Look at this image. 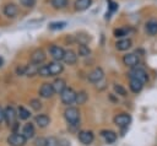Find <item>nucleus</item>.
<instances>
[{
    "mask_svg": "<svg viewBox=\"0 0 157 146\" xmlns=\"http://www.w3.org/2000/svg\"><path fill=\"white\" fill-rule=\"evenodd\" d=\"M87 98H88L87 93H86L85 91H81V92L76 93V99H75V102H76L77 104H83V103L87 101Z\"/></svg>",
    "mask_w": 157,
    "mask_h": 146,
    "instance_id": "24",
    "label": "nucleus"
},
{
    "mask_svg": "<svg viewBox=\"0 0 157 146\" xmlns=\"http://www.w3.org/2000/svg\"><path fill=\"white\" fill-rule=\"evenodd\" d=\"M63 60H64L66 64L72 65V64H75V63L77 61V55H76V53H75L74 50L67 49V50H65V53H64V58H63Z\"/></svg>",
    "mask_w": 157,
    "mask_h": 146,
    "instance_id": "15",
    "label": "nucleus"
},
{
    "mask_svg": "<svg viewBox=\"0 0 157 146\" xmlns=\"http://www.w3.org/2000/svg\"><path fill=\"white\" fill-rule=\"evenodd\" d=\"M17 115L20 117V119H23V120H26V119H28V118L31 117L29 112H28L26 108H23V107H20V108H18V114H17Z\"/></svg>",
    "mask_w": 157,
    "mask_h": 146,
    "instance_id": "28",
    "label": "nucleus"
},
{
    "mask_svg": "<svg viewBox=\"0 0 157 146\" xmlns=\"http://www.w3.org/2000/svg\"><path fill=\"white\" fill-rule=\"evenodd\" d=\"M94 136H93V133L92 131H88V130H82L78 133V140L83 144V145H90L92 144Z\"/></svg>",
    "mask_w": 157,
    "mask_h": 146,
    "instance_id": "10",
    "label": "nucleus"
},
{
    "mask_svg": "<svg viewBox=\"0 0 157 146\" xmlns=\"http://www.w3.org/2000/svg\"><path fill=\"white\" fill-rule=\"evenodd\" d=\"M47 146H58V141H56V139H54V137H49V139H47Z\"/></svg>",
    "mask_w": 157,
    "mask_h": 146,
    "instance_id": "36",
    "label": "nucleus"
},
{
    "mask_svg": "<svg viewBox=\"0 0 157 146\" xmlns=\"http://www.w3.org/2000/svg\"><path fill=\"white\" fill-rule=\"evenodd\" d=\"M4 113H5V120H6V123L9 125H13L16 123V117H17L15 109L12 107H6L5 110H4Z\"/></svg>",
    "mask_w": 157,
    "mask_h": 146,
    "instance_id": "12",
    "label": "nucleus"
},
{
    "mask_svg": "<svg viewBox=\"0 0 157 146\" xmlns=\"http://www.w3.org/2000/svg\"><path fill=\"white\" fill-rule=\"evenodd\" d=\"M52 6L55 9V10H60V9H64L66 5H67V0H52Z\"/></svg>",
    "mask_w": 157,
    "mask_h": 146,
    "instance_id": "25",
    "label": "nucleus"
},
{
    "mask_svg": "<svg viewBox=\"0 0 157 146\" xmlns=\"http://www.w3.org/2000/svg\"><path fill=\"white\" fill-rule=\"evenodd\" d=\"M64 117H65V119H66V121H67L69 124L76 125V124L78 123V120H80V112H78L77 108L70 107V108H67V109L65 110Z\"/></svg>",
    "mask_w": 157,
    "mask_h": 146,
    "instance_id": "1",
    "label": "nucleus"
},
{
    "mask_svg": "<svg viewBox=\"0 0 157 146\" xmlns=\"http://www.w3.org/2000/svg\"><path fill=\"white\" fill-rule=\"evenodd\" d=\"M36 123H37L38 126L45 128V126H48V124L50 123V119H49L45 114H40V115H37V117H36Z\"/></svg>",
    "mask_w": 157,
    "mask_h": 146,
    "instance_id": "23",
    "label": "nucleus"
},
{
    "mask_svg": "<svg viewBox=\"0 0 157 146\" xmlns=\"http://www.w3.org/2000/svg\"><path fill=\"white\" fill-rule=\"evenodd\" d=\"M36 146H47V139H43V137H39L36 140Z\"/></svg>",
    "mask_w": 157,
    "mask_h": 146,
    "instance_id": "35",
    "label": "nucleus"
},
{
    "mask_svg": "<svg viewBox=\"0 0 157 146\" xmlns=\"http://www.w3.org/2000/svg\"><path fill=\"white\" fill-rule=\"evenodd\" d=\"M130 121H131V117H130L129 114H126V113L118 114V115L114 118V123H115L118 126H121V128L128 126V125L130 124Z\"/></svg>",
    "mask_w": 157,
    "mask_h": 146,
    "instance_id": "6",
    "label": "nucleus"
},
{
    "mask_svg": "<svg viewBox=\"0 0 157 146\" xmlns=\"http://www.w3.org/2000/svg\"><path fill=\"white\" fill-rule=\"evenodd\" d=\"M26 141H27V139L22 134H16L15 133V134H12L7 137V142L11 146H25Z\"/></svg>",
    "mask_w": 157,
    "mask_h": 146,
    "instance_id": "4",
    "label": "nucleus"
},
{
    "mask_svg": "<svg viewBox=\"0 0 157 146\" xmlns=\"http://www.w3.org/2000/svg\"><path fill=\"white\" fill-rule=\"evenodd\" d=\"M2 63H4V59H2V58H1V56H0V66H1V65H2Z\"/></svg>",
    "mask_w": 157,
    "mask_h": 146,
    "instance_id": "38",
    "label": "nucleus"
},
{
    "mask_svg": "<svg viewBox=\"0 0 157 146\" xmlns=\"http://www.w3.org/2000/svg\"><path fill=\"white\" fill-rule=\"evenodd\" d=\"M17 11H18L17 6H16L15 4H12V2L6 4V5L4 6V15H5L6 17H10V18L15 17V16L17 15Z\"/></svg>",
    "mask_w": 157,
    "mask_h": 146,
    "instance_id": "14",
    "label": "nucleus"
},
{
    "mask_svg": "<svg viewBox=\"0 0 157 146\" xmlns=\"http://www.w3.org/2000/svg\"><path fill=\"white\" fill-rule=\"evenodd\" d=\"M131 45H132V42H131V39H129V38L119 39V40L115 43V48H117L118 50H121V52L128 50L129 48H131Z\"/></svg>",
    "mask_w": 157,
    "mask_h": 146,
    "instance_id": "16",
    "label": "nucleus"
},
{
    "mask_svg": "<svg viewBox=\"0 0 157 146\" xmlns=\"http://www.w3.org/2000/svg\"><path fill=\"white\" fill-rule=\"evenodd\" d=\"M20 2L25 7H33L36 5V0H20Z\"/></svg>",
    "mask_w": 157,
    "mask_h": 146,
    "instance_id": "33",
    "label": "nucleus"
},
{
    "mask_svg": "<svg viewBox=\"0 0 157 146\" xmlns=\"http://www.w3.org/2000/svg\"><path fill=\"white\" fill-rule=\"evenodd\" d=\"M142 86H144V82L139 81L137 79H134V77H130V82H129V87L130 90L134 92V93H137L142 90Z\"/></svg>",
    "mask_w": 157,
    "mask_h": 146,
    "instance_id": "17",
    "label": "nucleus"
},
{
    "mask_svg": "<svg viewBox=\"0 0 157 146\" xmlns=\"http://www.w3.org/2000/svg\"><path fill=\"white\" fill-rule=\"evenodd\" d=\"M103 76H104V72H103L102 67H96V69H93V70L88 74V80H90L91 82L96 83V82H99V81L103 79Z\"/></svg>",
    "mask_w": 157,
    "mask_h": 146,
    "instance_id": "9",
    "label": "nucleus"
},
{
    "mask_svg": "<svg viewBox=\"0 0 157 146\" xmlns=\"http://www.w3.org/2000/svg\"><path fill=\"white\" fill-rule=\"evenodd\" d=\"M39 94L43 98H50L54 94V88L52 83H43L42 87L39 88Z\"/></svg>",
    "mask_w": 157,
    "mask_h": 146,
    "instance_id": "13",
    "label": "nucleus"
},
{
    "mask_svg": "<svg viewBox=\"0 0 157 146\" xmlns=\"http://www.w3.org/2000/svg\"><path fill=\"white\" fill-rule=\"evenodd\" d=\"M78 54L81 55V56H87V55H90L91 54V50H90V48L86 45V44H80V47H78Z\"/></svg>",
    "mask_w": 157,
    "mask_h": 146,
    "instance_id": "26",
    "label": "nucleus"
},
{
    "mask_svg": "<svg viewBox=\"0 0 157 146\" xmlns=\"http://www.w3.org/2000/svg\"><path fill=\"white\" fill-rule=\"evenodd\" d=\"M49 53H50V55H52V58H53L54 60L60 61V60H63V58H64L65 50H64L61 47L53 44V45H50V48H49Z\"/></svg>",
    "mask_w": 157,
    "mask_h": 146,
    "instance_id": "5",
    "label": "nucleus"
},
{
    "mask_svg": "<svg viewBox=\"0 0 157 146\" xmlns=\"http://www.w3.org/2000/svg\"><path fill=\"white\" fill-rule=\"evenodd\" d=\"M123 63L129 67H134V66H136L139 64V56L136 54H134V53H129V54L124 55Z\"/></svg>",
    "mask_w": 157,
    "mask_h": 146,
    "instance_id": "11",
    "label": "nucleus"
},
{
    "mask_svg": "<svg viewBox=\"0 0 157 146\" xmlns=\"http://www.w3.org/2000/svg\"><path fill=\"white\" fill-rule=\"evenodd\" d=\"M52 85H53L54 92H56V93H61V92L66 88V82H65V80H63V79H56Z\"/></svg>",
    "mask_w": 157,
    "mask_h": 146,
    "instance_id": "20",
    "label": "nucleus"
},
{
    "mask_svg": "<svg viewBox=\"0 0 157 146\" xmlns=\"http://www.w3.org/2000/svg\"><path fill=\"white\" fill-rule=\"evenodd\" d=\"M107 4H108L109 10H110L112 12H114V11H117V10H118V4H117V2H114L113 0H107Z\"/></svg>",
    "mask_w": 157,
    "mask_h": 146,
    "instance_id": "34",
    "label": "nucleus"
},
{
    "mask_svg": "<svg viewBox=\"0 0 157 146\" xmlns=\"http://www.w3.org/2000/svg\"><path fill=\"white\" fill-rule=\"evenodd\" d=\"M114 91L120 96H126V90L121 85H114Z\"/></svg>",
    "mask_w": 157,
    "mask_h": 146,
    "instance_id": "32",
    "label": "nucleus"
},
{
    "mask_svg": "<svg viewBox=\"0 0 157 146\" xmlns=\"http://www.w3.org/2000/svg\"><path fill=\"white\" fill-rule=\"evenodd\" d=\"M38 75H39V76H43V77L50 76V75H49V70H48V65H42V66H39V69H38Z\"/></svg>",
    "mask_w": 157,
    "mask_h": 146,
    "instance_id": "30",
    "label": "nucleus"
},
{
    "mask_svg": "<svg viewBox=\"0 0 157 146\" xmlns=\"http://www.w3.org/2000/svg\"><path fill=\"white\" fill-rule=\"evenodd\" d=\"M146 32L150 36H156L157 34V20H150L146 22Z\"/></svg>",
    "mask_w": 157,
    "mask_h": 146,
    "instance_id": "19",
    "label": "nucleus"
},
{
    "mask_svg": "<svg viewBox=\"0 0 157 146\" xmlns=\"http://www.w3.org/2000/svg\"><path fill=\"white\" fill-rule=\"evenodd\" d=\"M48 70H49V75L50 76H55V75H59L63 72L64 70V66L60 64V61H53V63H49L48 64Z\"/></svg>",
    "mask_w": 157,
    "mask_h": 146,
    "instance_id": "8",
    "label": "nucleus"
},
{
    "mask_svg": "<svg viewBox=\"0 0 157 146\" xmlns=\"http://www.w3.org/2000/svg\"><path fill=\"white\" fill-rule=\"evenodd\" d=\"M22 135L26 137V139H32L34 136V126L28 123L23 126V130H22Z\"/></svg>",
    "mask_w": 157,
    "mask_h": 146,
    "instance_id": "21",
    "label": "nucleus"
},
{
    "mask_svg": "<svg viewBox=\"0 0 157 146\" xmlns=\"http://www.w3.org/2000/svg\"><path fill=\"white\" fill-rule=\"evenodd\" d=\"M92 4V0H76L74 6L76 11H85L87 10Z\"/></svg>",
    "mask_w": 157,
    "mask_h": 146,
    "instance_id": "18",
    "label": "nucleus"
},
{
    "mask_svg": "<svg viewBox=\"0 0 157 146\" xmlns=\"http://www.w3.org/2000/svg\"><path fill=\"white\" fill-rule=\"evenodd\" d=\"M29 104H31V107H32L34 110H39V109L42 108V103H40V101H39V99H37V98L31 99Z\"/></svg>",
    "mask_w": 157,
    "mask_h": 146,
    "instance_id": "31",
    "label": "nucleus"
},
{
    "mask_svg": "<svg viewBox=\"0 0 157 146\" xmlns=\"http://www.w3.org/2000/svg\"><path fill=\"white\" fill-rule=\"evenodd\" d=\"M101 134H102V136L104 137V140L108 144H112V142H114L117 140V134L114 131H112V130H103Z\"/></svg>",
    "mask_w": 157,
    "mask_h": 146,
    "instance_id": "22",
    "label": "nucleus"
},
{
    "mask_svg": "<svg viewBox=\"0 0 157 146\" xmlns=\"http://www.w3.org/2000/svg\"><path fill=\"white\" fill-rule=\"evenodd\" d=\"M44 60H45V53H44L42 49L34 50V52L32 53V55H31V63H32V64L40 65Z\"/></svg>",
    "mask_w": 157,
    "mask_h": 146,
    "instance_id": "7",
    "label": "nucleus"
},
{
    "mask_svg": "<svg viewBox=\"0 0 157 146\" xmlns=\"http://www.w3.org/2000/svg\"><path fill=\"white\" fill-rule=\"evenodd\" d=\"M130 77L137 79L139 81H141V82H144V83L148 80V75H147V72H146L144 69H141V67H136V66H134V67L131 69V71H130Z\"/></svg>",
    "mask_w": 157,
    "mask_h": 146,
    "instance_id": "3",
    "label": "nucleus"
},
{
    "mask_svg": "<svg viewBox=\"0 0 157 146\" xmlns=\"http://www.w3.org/2000/svg\"><path fill=\"white\" fill-rule=\"evenodd\" d=\"M4 119H5V113H4V109L0 107V123H1Z\"/></svg>",
    "mask_w": 157,
    "mask_h": 146,
    "instance_id": "37",
    "label": "nucleus"
},
{
    "mask_svg": "<svg viewBox=\"0 0 157 146\" xmlns=\"http://www.w3.org/2000/svg\"><path fill=\"white\" fill-rule=\"evenodd\" d=\"M65 26H66V22L59 21V22H52V23L49 25V28L53 29V31H55V29H63Z\"/></svg>",
    "mask_w": 157,
    "mask_h": 146,
    "instance_id": "27",
    "label": "nucleus"
},
{
    "mask_svg": "<svg viewBox=\"0 0 157 146\" xmlns=\"http://www.w3.org/2000/svg\"><path fill=\"white\" fill-rule=\"evenodd\" d=\"M128 33H129V28H118L114 31V36L117 38H121L124 36H128Z\"/></svg>",
    "mask_w": 157,
    "mask_h": 146,
    "instance_id": "29",
    "label": "nucleus"
},
{
    "mask_svg": "<svg viewBox=\"0 0 157 146\" xmlns=\"http://www.w3.org/2000/svg\"><path fill=\"white\" fill-rule=\"evenodd\" d=\"M60 98H61V102L64 104H72L76 99V93L74 92V90L66 87L61 93H60Z\"/></svg>",
    "mask_w": 157,
    "mask_h": 146,
    "instance_id": "2",
    "label": "nucleus"
}]
</instances>
